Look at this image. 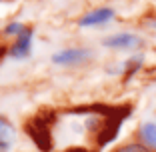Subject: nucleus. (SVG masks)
<instances>
[{
	"instance_id": "nucleus-4",
	"label": "nucleus",
	"mask_w": 156,
	"mask_h": 152,
	"mask_svg": "<svg viewBox=\"0 0 156 152\" xmlns=\"http://www.w3.org/2000/svg\"><path fill=\"white\" fill-rule=\"evenodd\" d=\"M112 18H114V10L108 8V6H102V8H94L88 14H84L82 18L78 20V24L80 26H98V24H104Z\"/></svg>"
},
{
	"instance_id": "nucleus-3",
	"label": "nucleus",
	"mask_w": 156,
	"mask_h": 152,
	"mask_svg": "<svg viewBox=\"0 0 156 152\" xmlns=\"http://www.w3.org/2000/svg\"><path fill=\"white\" fill-rule=\"evenodd\" d=\"M104 46L118 48V50H130V48L140 46V38H138L136 34H130V32H120V34H114V36L106 38Z\"/></svg>"
},
{
	"instance_id": "nucleus-11",
	"label": "nucleus",
	"mask_w": 156,
	"mask_h": 152,
	"mask_svg": "<svg viewBox=\"0 0 156 152\" xmlns=\"http://www.w3.org/2000/svg\"><path fill=\"white\" fill-rule=\"evenodd\" d=\"M64 152H88V150H84V148H68Z\"/></svg>"
},
{
	"instance_id": "nucleus-5",
	"label": "nucleus",
	"mask_w": 156,
	"mask_h": 152,
	"mask_svg": "<svg viewBox=\"0 0 156 152\" xmlns=\"http://www.w3.org/2000/svg\"><path fill=\"white\" fill-rule=\"evenodd\" d=\"M88 50H82V48H68V50H60L52 56V62L54 64H62V66H72L86 60Z\"/></svg>"
},
{
	"instance_id": "nucleus-8",
	"label": "nucleus",
	"mask_w": 156,
	"mask_h": 152,
	"mask_svg": "<svg viewBox=\"0 0 156 152\" xmlns=\"http://www.w3.org/2000/svg\"><path fill=\"white\" fill-rule=\"evenodd\" d=\"M114 152H152V150L140 142H128V144H124V146H118Z\"/></svg>"
},
{
	"instance_id": "nucleus-7",
	"label": "nucleus",
	"mask_w": 156,
	"mask_h": 152,
	"mask_svg": "<svg viewBox=\"0 0 156 152\" xmlns=\"http://www.w3.org/2000/svg\"><path fill=\"white\" fill-rule=\"evenodd\" d=\"M14 134H16L14 126L10 124L6 118L0 116V142H10V140L14 138Z\"/></svg>"
},
{
	"instance_id": "nucleus-12",
	"label": "nucleus",
	"mask_w": 156,
	"mask_h": 152,
	"mask_svg": "<svg viewBox=\"0 0 156 152\" xmlns=\"http://www.w3.org/2000/svg\"><path fill=\"white\" fill-rule=\"evenodd\" d=\"M150 26H152V28H156V20H152V22H150Z\"/></svg>"
},
{
	"instance_id": "nucleus-9",
	"label": "nucleus",
	"mask_w": 156,
	"mask_h": 152,
	"mask_svg": "<svg viewBox=\"0 0 156 152\" xmlns=\"http://www.w3.org/2000/svg\"><path fill=\"white\" fill-rule=\"evenodd\" d=\"M24 28L26 26H24L22 22H10L8 26L4 28V34L6 36H20V34L24 32Z\"/></svg>"
},
{
	"instance_id": "nucleus-6",
	"label": "nucleus",
	"mask_w": 156,
	"mask_h": 152,
	"mask_svg": "<svg viewBox=\"0 0 156 152\" xmlns=\"http://www.w3.org/2000/svg\"><path fill=\"white\" fill-rule=\"evenodd\" d=\"M140 140L150 150H156V124L154 122H146V124L140 126Z\"/></svg>"
},
{
	"instance_id": "nucleus-10",
	"label": "nucleus",
	"mask_w": 156,
	"mask_h": 152,
	"mask_svg": "<svg viewBox=\"0 0 156 152\" xmlns=\"http://www.w3.org/2000/svg\"><path fill=\"white\" fill-rule=\"evenodd\" d=\"M10 142H0V152H8Z\"/></svg>"
},
{
	"instance_id": "nucleus-1",
	"label": "nucleus",
	"mask_w": 156,
	"mask_h": 152,
	"mask_svg": "<svg viewBox=\"0 0 156 152\" xmlns=\"http://www.w3.org/2000/svg\"><path fill=\"white\" fill-rule=\"evenodd\" d=\"M26 132L28 136L34 140L38 148L42 152H48L52 148V132H50V120L42 118V116H36L26 124Z\"/></svg>"
},
{
	"instance_id": "nucleus-2",
	"label": "nucleus",
	"mask_w": 156,
	"mask_h": 152,
	"mask_svg": "<svg viewBox=\"0 0 156 152\" xmlns=\"http://www.w3.org/2000/svg\"><path fill=\"white\" fill-rule=\"evenodd\" d=\"M32 34H34L32 28H24V32L20 36H16L14 44L10 46L8 54L12 58H26L30 54V46H32Z\"/></svg>"
}]
</instances>
